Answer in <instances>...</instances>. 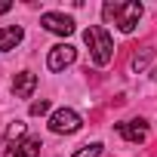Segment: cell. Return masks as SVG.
Segmentation results:
<instances>
[{
	"label": "cell",
	"instance_id": "15",
	"mask_svg": "<svg viewBox=\"0 0 157 157\" xmlns=\"http://www.w3.org/2000/svg\"><path fill=\"white\" fill-rule=\"evenodd\" d=\"M13 10V0H0V16H6Z\"/></svg>",
	"mask_w": 157,
	"mask_h": 157
},
{
	"label": "cell",
	"instance_id": "16",
	"mask_svg": "<svg viewBox=\"0 0 157 157\" xmlns=\"http://www.w3.org/2000/svg\"><path fill=\"white\" fill-rule=\"evenodd\" d=\"M151 77H154V80H157V68H154V71H151Z\"/></svg>",
	"mask_w": 157,
	"mask_h": 157
},
{
	"label": "cell",
	"instance_id": "10",
	"mask_svg": "<svg viewBox=\"0 0 157 157\" xmlns=\"http://www.w3.org/2000/svg\"><path fill=\"white\" fill-rule=\"evenodd\" d=\"M151 56H154V49H151V46H145V49H139V52L132 56V62H129V68H132V71H145V68H148V62H151Z\"/></svg>",
	"mask_w": 157,
	"mask_h": 157
},
{
	"label": "cell",
	"instance_id": "11",
	"mask_svg": "<svg viewBox=\"0 0 157 157\" xmlns=\"http://www.w3.org/2000/svg\"><path fill=\"white\" fill-rule=\"evenodd\" d=\"M102 148H105L102 142H90V145H83V148H77L71 157H99V154H102Z\"/></svg>",
	"mask_w": 157,
	"mask_h": 157
},
{
	"label": "cell",
	"instance_id": "1",
	"mask_svg": "<svg viewBox=\"0 0 157 157\" xmlns=\"http://www.w3.org/2000/svg\"><path fill=\"white\" fill-rule=\"evenodd\" d=\"M83 40H86V46H90V56H93V62H96L99 68H105V65L114 59V40H111V34H108L105 28H99V25H90V28L83 31Z\"/></svg>",
	"mask_w": 157,
	"mask_h": 157
},
{
	"label": "cell",
	"instance_id": "5",
	"mask_svg": "<svg viewBox=\"0 0 157 157\" xmlns=\"http://www.w3.org/2000/svg\"><path fill=\"white\" fill-rule=\"evenodd\" d=\"M40 25L49 31V34H59V37H68V34H74V19L71 16H65V13H43L40 16Z\"/></svg>",
	"mask_w": 157,
	"mask_h": 157
},
{
	"label": "cell",
	"instance_id": "8",
	"mask_svg": "<svg viewBox=\"0 0 157 157\" xmlns=\"http://www.w3.org/2000/svg\"><path fill=\"white\" fill-rule=\"evenodd\" d=\"M22 40H25V28H22V25H6V28H0V52L16 49Z\"/></svg>",
	"mask_w": 157,
	"mask_h": 157
},
{
	"label": "cell",
	"instance_id": "9",
	"mask_svg": "<svg viewBox=\"0 0 157 157\" xmlns=\"http://www.w3.org/2000/svg\"><path fill=\"white\" fill-rule=\"evenodd\" d=\"M40 148H43V145H40V139H34V136H31V139H25V142H19V145L13 148V157H37V154H40Z\"/></svg>",
	"mask_w": 157,
	"mask_h": 157
},
{
	"label": "cell",
	"instance_id": "3",
	"mask_svg": "<svg viewBox=\"0 0 157 157\" xmlns=\"http://www.w3.org/2000/svg\"><path fill=\"white\" fill-rule=\"evenodd\" d=\"M142 16H145V6L139 3V0H129V3H120V10H117V28H120L123 34H132Z\"/></svg>",
	"mask_w": 157,
	"mask_h": 157
},
{
	"label": "cell",
	"instance_id": "4",
	"mask_svg": "<svg viewBox=\"0 0 157 157\" xmlns=\"http://www.w3.org/2000/svg\"><path fill=\"white\" fill-rule=\"evenodd\" d=\"M74 59H77V49L71 43H56L49 49V56H46V68L49 71H65V68L74 65Z\"/></svg>",
	"mask_w": 157,
	"mask_h": 157
},
{
	"label": "cell",
	"instance_id": "7",
	"mask_svg": "<svg viewBox=\"0 0 157 157\" xmlns=\"http://www.w3.org/2000/svg\"><path fill=\"white\" fill-rule=\"evenodd\" d=\"M34 90H37V74L19 71V74L13 77V93H16V99H31Z\"/></svg>",
	"mask_w": 157,
	"mask_h": 157
},
{
	"label": "cell",
	"instance_id": "13",
	"mask_svg": "<svg viewBox=\"0 0 157 157\" xmlns=\"http://www.w3.org/2000/svg\"><path fill=\"white\" fill-rule=\"evenodd\" d=\"M117 10H120V3H111V0H108V3L102 6V19L111 25V22H117Z\"/></svg>",
	"mask_w": 157,
	"mask_h": 157
},
{
	"label": "cell",
	"instance_id": "2",
	"mask_svg": "<svg viewBox=\"0 0 157 157\" xmlns=\"http://www.w3.org/2000/svg\"><path fill=\"white\" fill-rule=\"evenodd\" d=\"M80 126H83V117L77 114L74 108H59V111L49 114V129L56 136H71V132H77Z\"/></svg>",
	"mask_w": 157,
	"mask_h": 157
},
{
	"label": "cell",
	"instance_id": "14",
	"mask_svg": "<svg viewBox=\"0 0 157 157\" xmlns=\"http://www.w3.org/2000/svg\"><path fill=\"white\" fill-rule=\"evenodd\" d=\"M28 111H31V117H40V114H46V111H49V102H46V99L31 102V108H28Z\"/></svg>",
	"mask_w": 157,
	"mask_h": 157
},
{
	"label": "cell",
	"instance_id": "6",
	"mask_svg": "<svg viewBox=\"0 0 157 157\" xmlns=\"http://www.w3.org/2000/svg\"><path fill=\"white\" fill-rule=\"evenodd\" d=\"M114 129H117L126 142H132V145H139V142L148 139V123H145L142 117H136V120H123V123H117Z\"/></svg>",
	"mask_w": 157,
	"mask_h": 157
},
{
	"label": "cell",
	"instance_id": "12",
	"mask_svg": "<svg viewBox=\"0 0 157 157\" xmlns=\"http://www.w3.org/2000/svg\"><path fill=\"white\" fill-rule=\"evenodd\" d=\"M22 136H25V123H22V120H13L10 129H6V142H10V148H16V139H22Z\"/></svg>",
	"mask_w": 157,
	"mask_h": 157
}]
</instances>
